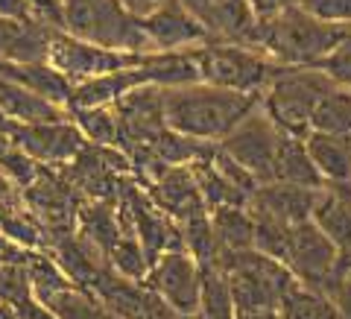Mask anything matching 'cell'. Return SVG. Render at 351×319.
I'll return each mask as SVG.
<instances>
[{"label":"cell","mask_w":351,"mask_h":319,"mask_svg":"<svg viewBox=\"0 0 351 319\" xmlns=\"http://www.w3.org/2000/svg\"><path fill=\"white\" fill-rule=\"evenodd\" d=\"M219 252H240L255 246V220L246 205H223L208 211Z\"/></svg>","instance_id":"cell-20"},{"label":"cell","mask_w":351,"mask_h":319,"mask_svg":"<svg viewBox=\"0 0 351 319\" xmlns=\"http://www.w3.org/2000/svg\"><path fill=\"white\" fill-rule=\"evenodd\" d=\"M328 88H334V80L319 68H281L278 64L258 103L284 135L304 138L311 132L313 108Z\"/></svg>","instance_id":"cell-5"},{"label":"cell","mask_w":351,"mask_h":319,"mask_svg":"<svg viewBox=\"0 0 351 319\" xmlns=\"http://www.w3.org/2000/svg\"><path fill=\"white\" fill-rule=\"evenodd\" d=\"M147 53H123V50H108V47H97L68 36V32L56 29L47 47V64L53 71H59L71 85L85 82L91 76H103L112 71H126V68H138L144 64Z\"/></svg>","instance_id":"cell-9"},{"label":"cell","mask_w":351,"mask_h":319,"mask_svg":"<svg viewBox=\"0 0 351 319\" xmlns=\"http://www.w3.org/2000/svg\"><path fill=\"white\" fill-rule=\"evenodd\" d=\"M44 307H50L59 319H117L97 296L85 293L80 287H64L59 293L41 299Z\"/></svg>","instance_id":"cell-26"},{"label":"cell","mask_w":351,"mask_h":319,"mask_svg":"<svg viewBox=\"0 0 351 319\" xmlns=\"http://www.w3.org/2000/svg\"><path fill=\"white\" fill-rule=\"evenodd\" d=\"M196 319H234L232 290H228V281L217 263L202 267V287H199Z\"/></svg>","instance_id":"cell-24"},{"label":"cell","mask_w":351,"mask_h":319,"mask_svg":"<svg viewBox=\"0 0 351 319\" xmlns=\"http://www.w3.org/2000/svg\"><path fill=\"white\" fill-rule=\"evenodd\" d=\"M0 76H6V80L29 88L32 94H38V97H44V100L56 103L62 108L68 106V97H71V88H73L59 71H53L47 62H27V64L0 62Z\"/></svg>","instance_id":"cell-19"},{"label":"cell","mask_w":351,"mask_h":319,"mask_svg":"<svg viewBox=\"0 0 351 319\" xmlns=\"http://www.w3.org/2000/svg\"><path fill=\"white\" fill-rule=\"evenodd\" d=\"M188 15L202 27L208 41L249 44L258 18L249 0H179Z\"/></svg>","instance_id":"cell-12"},{"label":"cell","mask_w":351,"mask_h":319,"mask_svg":"<svg viewBox=\"0 0 351 319\" xmlns=\"http://www.w3.org/2000/svg\"><path fill=\"white\" fill-rule=\"evenodd\" d=\"M322 73H328L334 80V85L351 88V27L346 29V36L337 41V47L316 64Z\"/></svg>","instance_id":"cell-28"},{"label":"cell","mask_w":351,"mask_h":319,"mask_svg":"<svg viewBox=\"0 0 351 319\" xmlns=\"http://www.w3.org/2000/svg\"><path fill=\"white\" fill-rule=\"evenodd\" d=\"M299 3H302V0H249V6H252V12H255V18H272V15L284 12V9L299 6Z\"/></svg>","instance_id":"cell-31"},{"label":"cell","mask_w":351,"mask_h":319,"mask_svg":"<svg viewBox=\"0 0 351 319\" xmlns=\"http://www.w3.org/2000/svg\"><path fill=\"white\" fill-rule=\"evenodd\" d=\"M149 202L158 211L167 214L173 223H184L196 214H205L208 208L202 202V193L196 188V179L191 173V164H173V167L161 170L152 179Z\"/></svg>","instance_id":"cell-15"},{"label":"cell","mask_w":351,"mask_h":319,"mask_svg":"<svg viewBox=\"0 0 351 319\" xmlns=\"http://www.w3.org/2000/svg\"><path fill=\"white\" fill-rule=\"evenodd\" d=\"M29 252H32V249L18 246V244H12V240H9L6 235H0V261H27Z\"/></svg>","instance_id":"cell-32"},{"label":"cell","mask_w":351,"mask_h":319,"mask_svg":"<svg viewBox=\"0 0 351 319\" xmlns=\"http://www.w3.org/2000/svg\"><path fill=\"white\" fill-rule=\"evenodd\" d=\"M281 319H337L331 296L295 281L278 305Z\"/></svg>","instance_id":"cell-25"},{"label":"cell","mask_w":351,"mask_h":319,"mask_svg":"<svg viewBox=\"0 0 351 319\" xmlns=\"http://www.w3.org/2000/svg\"><path fill=\"white\" fill-rule=\"evenodd\" d=\"M144 284L179 316H196L202 287V267L184 249H170L149 263Z\"/></svg>","instance_id":"cell-10"},{"label":"cell","mask_w":351,"mask_h":319,"mask_svg":"<svg viewBox=\"0 0 351 319\" xmlns=\"http://www.w3.org/2000/svg\"><path fill=\"white\" fill-rule=\"evenodd\" d=\"M41 167H44V164H38L36 158H29L27 152L21 147H15V144L9 147L3 156H0V170L6 173V179L12 182L18 191H24L27 185L36 182V176L41 173Z\"/></svg>","instance_id":"cell-27"},{"label":"cell","mask_w":351,"mask_h":319,"mask_svg":"<svg viewBox=\"0 0 351 319\" xmlns=\"http://www.w3.org/2000/svg\"><path fill=\"white\" fill-rule=\"evenodd\" d=\"M196 73L199 82L228 88V91L261 97V91L278 71V64L267 59L261 50L249 47V44H219L208 41L202 47L193 50Z\"/></svg>","instance_id":"cell-6"},{"label":"cell","mask_w":351,"mask_h":319,"mask_svg":"<svg viewBox=\"0 0 351 319\" xmlns=\"http://www.w3.org/2000/svg\"><path fill=\"white\" fill-rule=\"evenodd\" d=\"M214 263L228 281L234 311H278L281 299L295 284L293 272L278 258L255 246L240 252H219Z\"/></svg>","instance_id":"cell-4"},{"label":"cell","mask_w":351,"mask_h":319,"mask_svg":"<svg viewBox=\"0 0 351 319\" xmlns=\"http://www.w3.org/2000/svg\"><path fill=\"white\" fill-rule=\"evenodd\" d=\"M234 319H281L278 311H234Z\"/></svg>","instance_id":"cell-35"},{"label":"cell","mask_w":351,"mask_h":319,"mask_svg":"<svg viewBox=\"0 0 351 319\" xmlns=\"http://www.w3.org/2000/svg\"><path fill=\"white\" fill-rule=\"evenodd\" d=\"M311 129L334 132V135H351V88L334 85L313 108Z\"/></svg>","instance_id":"cell-23"},{"label":"cell","mask_w":351,"mask_h":319,"mask_svg":"<svg viewBox=\"0 0 351 319\" xmlns=\"http://www.w3.org/2000/svg\"><path fill=\"white\" fill-rule=\"evenodd\" d=\"M9 147H12V138H9V132H6V129H0V156H3Z\"/></svg>","instance_id":"cell-36"},{"label":"cell","mask_w":351,"mask_h":319,"mask_svg":"<svg viewBox=\"0 0 351 319\" xmlns=\"http://www.w3.org/2000/svg\"><path fill=\"white\" fill-rule=\"evenodd\" d=\"M334 302V314L337 319H351V279H339L331 290H328Z\"/></svg>","instance_id":"cell-30"},{"label":"cell","mask_w":351,"mask_h":319,"mask_svg":"<svg viewBox=\"0 0 351 319\" xmlns=\"http://www.w3.org/2000/svg\"><path fill=\"white\" fill-rule=\"evenodd\" d=\"M141 21H144V32L149 38L152 53H182L208 44L202 27L188 15V9L179 0H167L152 15Z\"/></svg>","instance_id":"cell-13"},{"label":"cell","mask_w":351,"mask_h":319,"mask_svg":"<svg viewBox=\"0 0 351 319\" xmlns=\"http://www.w3.org/2000/svg\"><path fill=\"white\" fill-rule=\"evenodd\" d=\"M272 182L299 185V188H322L319 173H316V167L311 164V156H307L302 138L281 135L276 167H272Z\"/></svg>","instance_id":"cell-21"},{"label":"cell","mask_w":351,"mask_h":319,"mask_svg":"<svg viewBox=\"0 0 351 319\" xmlns=\"http://www.w3.org/2000/svg\"><path fill=\"white\" fill-rule=\"evenodd\" d=\"M261 97L228 91L208 82H184L161 88V106H164V126L176 135H184L199 144L223 141L252 108Z\"/></svg>","instance_id":"cell-1"},{"label":"cell","mask_w":351,"mask_h":319,"mask_svg":"<svg viewBox=\"0 0 351 319\" xmlns=\"http://www.w3.org/2000/svg\"><path fill=\"white\" fill-rule=\"evenodd\" d=\"M281 135L284 132L263 115V108L258 103L223 141H219V150L234 164H240L258 185H267V182H272V167H276Z\"/></svg>","instance_id":"cell-8"},{"label":"cell","mask_w":351,"mask_h":319,"mask_svg":"<svg viewBox=\"0 0 351 319\" xmlns=\"http://www.w3.org/2000/svg\"><path fill=\"white\" fill-rule=\"evenodd\" d=\"M276 258L293 272V279L299 284H307V287L322 293L331 290L339 279H346L339 249L313 220H302V223L287 226Z\"/></svg>","instance_id":"cell-7"},{"label":"cell","mask_w":351,"mask_h":319,"mask_svg":"<svg viewBox=\"0 0 351 319\" xmlns=\"http://www.w3.org/2000/svg\"><path fill=\"white\" fill-rule=\"evenodd\" d=\"M319 188H299V185H284V182H267L258 185V191L249 196V214L261 220H272L281 226H293L302 220H311L313 202Z\"/></svg>","instance_id":"cell-14"},{"label":"cell","mask_w":351,"mask_h":319,"mask_svg":"<svg viewBox=\"0 0 351 319\" xmlns=\"http://www.w3.org/2000/svg\"><path fill=\"white\" fill-rule=\"evenodd\" d=\"M176 319H196V316H176Z\"/></svg>","instance_id":"cell-37"},{"label":"cell","mask_w":351,"mask_h":319,"mask_svg":"<svg viewBox=\"0 0 351 319\" xmlns=\"http://www.w3.org/2000/svg\"><path fill=\"white\" fill-rule=\"evenodd\" d=\"M56 27L38 18H3L0 15V62H47V47Z\"/></svg>","instance_id":"cell-17"},{"label":"cell","mask_w":351,"mask_h":319,"mask_svg":"<svg viewBox=\"0 0 351 319\" xmlns=\"http://www.w3.org/2000/svg\"><path fill=\"white\" fill-rule=\"evenodd\" d=\"M299 6L325 24L351 27V0H302Z\"/></svg>","instance_id":"cell-29"},{"label":"cell","mask_w":351,"mask_h":319,"mask_svg":"<svg viewBox=\"0 0 351 319\" xmlns=\"http://www.w3.org/2000/svg\"><path fill=\"white\" fill-rule=\"evenodd\" d=\"M311 220L334 240L339 258H346L351 252V191L319 188Z\"/></svg>","instance_id":"cell-18"},{"label":"cell","mask_w":351,"mask_h":319,"mask_svg":"<svg viewBox=\"0 0 351 319\" xmlns=\"http://www.w3.org/2000/svg\"><path fill=\"white\" fill-rule=\"evenodd\" d=\"M9 138L44 167H64L88 144L71 117L50 123H9Z\"/></svg>","instance_id":"cell-11"},{"label":"cell","mask_w":351,"mask_h":319,"mask_svg":"<svg viewBox=\"0 0 351 319\" xmlns=\"http://www.w3.org/2000/svg\"><path fill=\"white\" fill-rule=\"evenodd\" d=\"M0 202H21V191L6 179L3 170H0Z\"/></svg>","instance_id":"cell-34"},{"label":"cell","mask_w":351,"mask_h":319,"mask_svg":"<svg viewBox=\"0 0 351 319\" xmlns=\"http://www.w3.org/2000/svg\"><path fill=\"white\" fill-rule=\"evenodd\" d=\"M346 279H351V272H346Z\"/></svg>","instance_id":"cell-38"},{"label":"cell","mask_w":351,"mask_h":319,"mask_svg":"<svg viewBox=\"0 0 351 319\" xmlns=\"http://www.w3.org/2000/svg\"><path fill=\"white\" fill-rule=\"evenodd\" d=\"M68 117L82 132L85 141L97 147H117L120 138V123L114 115V106H82V108H68Z\"/></svg>","instance_id":"cell-22"},{"label":"cell","mask_w":351,"mask_h":319,"mask_svg":"<svg viewBox=\"0 0 351 319\" xmlns=\"http://www.w3.org/2000/svg\"><path fill=\"white\" fill-rule=\"evenodd\" d=\"M346 29L348 27L325 24L302 6H293L272 18H258L249 47L261 50L281 68H316L337 47Z\"/></svg>","instance_id":"cell-2"},{"label":"cell","mask_w":351,"mask_h":319,"mask_svg":"<svg viewBox=\"0 0 351 319\" xmlns=\"http://www.w3.org/2000/svg\"><path fill=\"white\" fill-rule=\"evenodd\" d=\"M302 141L307 156H311V164L319 173L322 188L351 191V135L311 129Z\"/></svg>","instance_id":"cell-16"},{"label":"cell","mask_w":351,"mask_h":319,"mask_svg":"<svg viewBox=\"0 0 351 319\" xmlns=\"http://www.w3.org/2000/svg\"><path fill=\"white\" fill-rule=\"evenodd\" d=\"M59 29L68 36L123 53H152L144 21L120 0H59Z\"/></svg>","instance_id":"cell-3"},{"label":"cell","mask_w":351,"mask_h":319,"mask_svg":"<svg viewBox=\"0 0 351 319\" xmlns=\"http://www.w3.org/2000/svg\"><path fill=\"white\" fill-rule=\"evenodd\" d=\"M120 3H123L135 18H147V15L156 12L161 3H167V0H120Z\"/></svg>","instance_id":"cell-33"}]
</instances>
